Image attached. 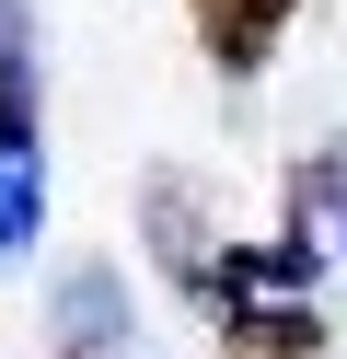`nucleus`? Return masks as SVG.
Wrapping results in <instances>:
<instances>
[{
    "instance_id": "2",
    "label": "nucleus",
    "mask_w": 347,
    "mask_h": 359,
    "mask_svg": "<svg viewBox=\"0 0 347 359\" xmlns=\"http://www.w3.org/2000/svg\"><path fill=\"white\" fill-rule=\"evenodd\" d=\"M128 325H139V302H128V278H116L104 255L58 266V290H46V348H58V359H116Z\"/></svg>"
},
{
    "instance_id": "1",
    "label": "nucleus",
    "mask_w": 347,
    "mask_h": 359,
    "mask_svg": "<svg viewBox=\"0 0 347 359\" xmlns=\"http://www.w3.org/2000/svg\"><path fill=\"white\" fill-rule=\"evenodd\" d=\"M46 220V140H35V0H0V255Z\"/></svg>"
},
{
    "instance_id": "3",
    "label": "nucleus",
    "mask_w": 347,
    "mask_h": 359,
    "mask_svg": "<svg viewBox=\"0 0 347 359\" xmlns=\"http://www.w3.org/2000/svg\"><path fill=\"white\" fill-rule=\"evenodd\" d=\"M185 24H197V47H208V70H266L278 58V24H290V0H185Z\"/></svg>"
},
{
    "instance_id": "5",
    "label": "nucleus",
    "mask_w": 347,
    "mask_h": 359,
    "mask_svg": "<svg viewBox=\"0 0 347 359\" xmlns=\"http://www.w3.org/2000/svg\"><path fill=\"white\" fill-rule=\"evenodd\" d=\"M301 186H313V197H336V255H347V140H336V163H313Z\"/></svg>"
},
{
    "instance_id": "4",
    "label": "nucleus",
    "mask_w": 347,
    "mask_h": 359,
    "mask_svg": "<svg viewBox=\"0 0 347 359\" xmlns=\"http://www.w3.org/2000/svg\"><path fill=\"white\" fill-rule=\"evenodd\" d=\"M220 325H231V348H266V359H301V348L324 336V313H266V302H231Z\"/></svg>"
}]
</instances>
